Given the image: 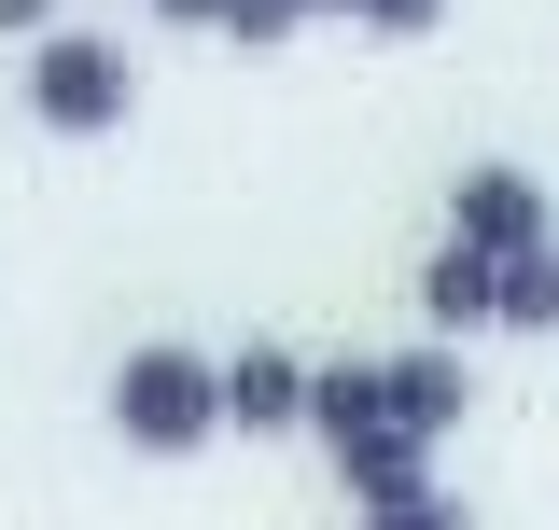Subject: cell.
Masks as SVG:
<instances>
[{
  "mask_svg": "<svg viewBox=\"0 0 559 530\" xmlns=\"http://www.w3.org/2000/svg\"><path fill=\"white\" fill-rule=\"evenodd\" d=\"M112 433H127L140 461H197L210 433H224V363H197V349H127L112 363Z\"/></svg>",
  "mask_w": 559,
  "mask_h": 530,
  "instance_id": "cell-1",
  "label": "cell"
},
{
  "mask_svg": "<svg viewBox=\"0 0 559 530\" xmlns=\"http://www.w3.org/2000/svg\"><path fill=\"white\" fill-rule=\"evenodd\" d=\"M28 112L57 140H112L140 112V57L98 43V28H57V43H28Z\"/></svg>",
  "mask_w": 559,
  "mask_h": 530,
  "instance_id": "cell-2",
  "label": "cell"
},
{
  "mask_svg": "<svg viewBox=\"0 0 559 530\" xmlns=\"http://www.w3.org/2000/svg\"><path fill=\"white\" fill-rule=\"evenodd\" d=\"M448 238H476L489 265L546 252V238H559V224H546V182H532V168H462V196H448Z\"/></svg>",
  "mask_w": 559,
  "mask_h": 530,
  "instance_id": "cell-3",
  "label": "cell"
},
{
  "mask_svg": "<svg viewBox=\"0 0 559 530\" xmlns=\"http://www.w3.org/2000/svg\"><path fill=\"white\" fill-rule=\"evenodd\" d=\"M308 405H322V363H294V349L224 363V433H308Z\"/></svg>",
  "mask_w": 559,
  "mask_h": 530,
  "instance_id": "cell-4",
  "label": "cell"
},
{
  "mask_svg": "<svg viewBox=\"0 0 559 530\" xmlns=\"http://www.w3.org/2000/svg\"><path fill=\"white\" fill-rule=\"evenodd\" d=\"M419 322H433V349H462V335L503 322V265L476 252V238H448V252L419 265Z\"/></svg>",
  "mask_w": 559,
  "mask_h": 530,
  "instance_id": "cell-5",
  "label": "cell"
},
{
  "mask_svg": "<svg viewBox=\"0 0 559 530\" xmlns=\"http://www.w3.org/2000/svg\"><path fill=\"white\" fill-rule=\"evenodd\" d=\"M308 433H322V447L406 433V419H392V363H364V349H349V363H322V405H308Z\"/></svg>",
  "mask_w": 559,
  "mask_h": 530,
  "instance_id": "cell-6",
  "label": "cell"
},
{
  "mask_svg": "<svg viewBox=\"0 0 559 530\" xmlns=\"http://www.w3.org/2000/svg\"><path fill=\"white\" fill-rule=\"evenodd\" d=\"M462 405H476L462 349H406V363H392V419H406L419 447H448V433H462Z\"/></svg>",
  "mask_w": 559,
  "mask_h": 530,
  "instance_id": "cell-7",
  "label": "cell"
},
{
  "mask_svg": "<svg viewBox=\"0 0 559 530\" xmlns=\"http://www.w3.org/2000/svg\"><path fill=\"white\" fill-rule=\"evenodd\" d=\"M503 322H518V335H546V322H559V238L503 265Z\"/></svg>",
  "mask_w": 559,
  "mask_h": 530,
  "instance_id": "cell-8",
  "label": "cell"
},
{
  "mask_svg": "<svg viewBox=\"0 0 559 530\" xmlns=\"http://www.w3.org/2000/svg\"><path fill=\"white\" fill-rule=\"evenodd\" d=\"M308 14H322V0H224V43H238V57H280Z\"/></svg>",
  "mask_w": 559,
  "mask_h": 530,
  "instance_id": "cell-9",
  "label": "cell"
},
{
  "mask_svg": "<svg viewBox=\"0 0 559 530\" xmlns=\"http://www.w3.org/2000/svg\"><path fill=\"white\" fill-rule=\"evenodd\" d=\"M349 530H476V503H448V489H406V503H364Z\"/></svg>",
  "mask_w": 559,
  "mask_h": 530,
  "instance_id": "cell-10",
  "label": "cell"
},
{
  "mask_svg": "<svg viewBox=\"0 0 559 530\" xmlns=\"http://www.w3.org/2000/svg\"><path fill=\"white\" fill-rule=\"evenodd\" d=\"M349 14H364L378 43H419V28H448V0H349Z\"/></svg>",
  "mask_w": 559,
  "mask_h": 530,
  "instance_id": "cell-11",
  "label": "cell"
},
{
  "mask_svg": "<svg viewBox=\"0 0 559 530\" xmlns=\"http://www.w3.org/2000/svg\"><path fill=\"white\" fill-rule=\"evenodd\" d=\"M0 43H57V0H0Z\"/></svg>",
  "mask_w": 559,
  "mask_h": 530,
  "instance_id": "cell-12",
  "label": "cell"
},
{
  "mask_svg": "<svg viewBox=\"0 0 559 530\" xmlns=\"http://www.w3.org/2000/svg\"><path fill=\"white\" fill-rule=\"evenodd\" d=\"M154 14H168V28H224V0H154Z\"/></svg>",
  "mask_w": 559,
  "mask_h": 530,
  "instance_id": "cell-13",
  "label": "cell"
},
{
  "mask_svg": "<svg viewBox=\"0 0 559 530\" xmlns=\"http://www.w3.org/2000/svg\"><path fill=\"white\" fill-rule=\"evenodd\" d=\"M322 14H349V0H322Z\"/></svg>",
  "mask_w": 559,
  "mask_h": 530,
  "instance_id": "cell-14",
  "label": "cell"
}]
</instances>
